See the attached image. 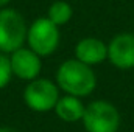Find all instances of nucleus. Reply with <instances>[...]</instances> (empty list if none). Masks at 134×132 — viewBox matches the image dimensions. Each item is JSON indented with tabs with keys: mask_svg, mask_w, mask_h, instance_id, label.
I'll use <instances>...</instances> for the list:
<instances>
[{
	"mask_svg": "<svg viewBox=\"0 0 134 132\" xmlns=\"http://www.w3.org/2000/svg\"><path fill=\"white\" fill-rule=\"evenodd\" d=\"M55 82L66 95L84 98L95 90L97 76L91 65H86L73 58L61 62V65L56 70Z\"/></svg>",
	"mask_w": 134,
	"mask_h": 132,
	"instance_id": "1",
	"label": "nucleus"
},
{
	"mask_svg": "<svg viewBox=\"0 0 134 132\" xmlns=\"http://www.w3.org/2000/svg\"><path fill=\"white\" fill-rule=\"evenodd\" d=\"M28 25L24 16L14 8L0 9V53L11 55L27 42Z\"/></svg>",
	"mask_w": 134,
	"mask_h": 132,
	"instance_id": "2",
	"label": "nucleus"
},
{
	"mask_svg": "<svg viewBox=\"0 0 134 132\" xmlns=\"http://www.w3.org/2000/svg\"><path fill=\"white\" fill-rule=\"evenodd\" d=\"M61 40L59 27L55 25L47 16L39 17L28 25L27 30V45L41 58L53 55Z\"/></svg>",
	"mask_w": 134,
	"mask_h": 132,
	"instance_id": "3",
	"label": "nucleus"
},
{
	"mask_svg": "<svg viewBox=\"0 0 134 132\" xmlns=\"http://www.w3.org/2000/svg\"><path fill=\"white\" fill-rule=\"evenodd\" d=\"M81 123L86 132H117L120 128V113L109 101L97 99L86 106Z\"/></svg>",
	"mask_w": 134,
	"mask_h": 132,
	"instance_id": "4",
	"label": "nucleus"
},
{
	"mask_svg": "<svg viewBox=\"0 0 134 132\" xmlns=\"http://www.w3.org/2000/svg\"><path fill=\"white\" fill-rule=\"evenodd\" d=\"M59 87L55 81H50L47 78H36L27 84L24 89L22 98L25 106L33 112H48L53 110L58 99L61 97Z\"/></svg>",
	"mask_w": 134,
	"mask_h": 132,
	"instance_id": "5",
	"label": "nucleus"
},
{
	"mask_svg": "<svg viewBox=\"0 0 134 132\" xmlns=\"http://www.w3.org/2000/svg\"><path fill=\"white\" fill-rule=\"evenodd\" d=\"M42 58L36 55L33 50L28 47H20L19 50L13 51L9 55V62H11V70L13 76H16L20 81H33L39 78L41 70H42Z\"/></svg>",
	"mask_w": 134,
	"mask_h": 132,
	"instance_id": "6",
	"label": "nucleus"
},
{
	"mask_svg": "<svg viewBox=\"0 0 134 132\" xmlns=\"http://www.w3.org/2000/svg\"><path fill=\"white\" fill-rule=\"evenodd\" d=\"M108 59L117 68L128 70L134 67V34L122 33L108 44Z\"/></svg>",
	"mask_w": 134,
	"mask_h": 132,
	"instance_id": "7",
	"label": "nucleus"
},
{
	"mask_svg": "<svg viewBox=\"0 0 134 132\" xmlns=\"http://www.w3.org/2000/svg\"><path fill=\"white\" fill-rule=\"evenodd\" d=\"M75 59L86 65H97L108 59V45L98 37H83L75 45Z\"/></svg>",
	"mask_w": 134,
	"mask_h": 132,
	"instance_id": "8",
	"label": "nucleus"
},
{
	"mask_svg": "<svg viewBox=\"0 0 134 132\" xmlns=\"http://www.w3.org/2000/svg\"><path fill=\"white\" fill-rule=\"evenodd\" d=\"M55 115L64 121V123H76L83 120L86 106L83 104L81 98L73 97V95H61L56 106H55Z\"/></svg>",
	"mask_w": 134,
	"mask_h": 132,
	"instance_id": "9",
	"label": "nucleus"
},
{
	"mask_svg": "<svg viewBox=\"0 0 134 132\" xmlns=\"http://www.w3.org/2000/svg\"><path fill=\"white\" fill-rule=\"evenodd\" d=\"M73 16V8L72 5L66 2V0H56L53 2L50 6H48V11H47V17L58 27H63L70 22Z\"/></svg>",
	"mask_w": 134,
	"mask_h": 132,
	"instance_id": "10",
	"label": "nucleus"
},
{
	"mask_svg": "<svg viewBox=\"0 0 134 132\" xmlns=\"http://www.w3.org/2000/svg\"><path fill=\"white\" fill-rule=\"evenodd\" d=\"M13 78V70L9 62V55L0 53V90L5 89Z\"/></svg>",
	"mask_w": 134,
	"mask_h": 132,
	"instance_id": "11",
	"label": "nucleus"
},
{
	"mask_svg": "<svg viewBox=\"0 0 134 132\" xmlns=\"http://www.w3.org/2000/svg\"><path fill=\"white\" fill-rule=\"evenodd\" d=\"M0 132H17V131H14L11 128H6V126H0Z\"/></svg>",
	"mask_w": 134,
	"mask_h": 132,
	"instance_id": "12",
	"label": "nucleus"
},
{
	"mask_svg": "<svg viewBox=\"0 0 134 132\" xmlns=\"http://www.w3.org/2000/svg\"><path fill=\"white\" fill-rule=\"evenodd\" d=\"M9 2H11V0H0V9H2V8H6V5H8Z\"/></svg>",
	"mask_w": 134,
	"mask_h": 132,
	"instance_id": "13",
	"label": "nucleus"
}]
</instances>
